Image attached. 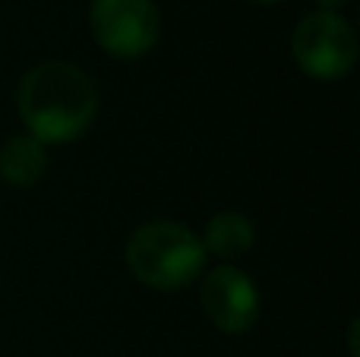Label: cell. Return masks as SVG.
<instances>
[{"instance_id": "9c48e42d", "label": "cell", "mask_w": 360, "mask_h": 357, "mask_svg": "<svg viewBox=\"0 0 360 357\" xmlns=\"http://www.w3.org/2000/svg\"><path fill=\"white\" fill-rule=\"evenodd\" d=\"M250 4H278V0H250Z\"/></svg>"}, {"instance_id": "5b68a950", "label": "cell", "mask_w": 360, "mask_h": 357, "mask_svg": "<svg viewBox=\"0 0 360 357\" xmlns=\"http://www.w3.org/2000/svg\"><path fill=\"white\" fill-rule=\"evenodd\" d=\"M202 313L215 329L228 335L250 332L259 320V291L250 282V275L237 266H218L202 278L199 288Z\"/></svg>"}, {"instance_id": "ba28073f", "label": "cell", "mask_w": 360, "mask_h": 357, "mask_svg": "<svg viewBox=\"0 0 360 357\" xmlns=\"http://www.w3.org/2000/svg\"><path fill=\"white\" fill-rule=\"evenodd\" d=\"M316 4L323 6V10H329V13H338L345 4H348V0H316Z\"/></svg>"}, {"instance_id": "3957f363", "label": "cell", "mask_w": 360, "mask_h": 357, "mask_svg": "<svg viewBox=\"0 0 360 357\" xmlns=\"http://www.w3.org/2000/svg\"><path fill=\"white\" fill-rule=\"evenodd\" d=\"M291 51L297 67L310 79L332 82L351 73L357 60V35L348 19L338 13L316 10L307 13L291 35Z\"/></svg>"}, {"instance_id": "6da1fadb", "label": "cell", "mask_w": 360, "mask_h": 357, "mask_svg": "<svg viewBox=\"0 0 360 357\" xmlns=\"http://www.w3.org/2000/svg\"><path fill=\"white\" fill-rule=\"evenodd\" d=\"M98 89L79 67L63 60L38 63L19 82V117L41 145L73 143L95 124Z\"/></svg>"}, {"instance_id": "52a82bcc", "label": "cell", "mask_w": 360, "mask_h": 357, "mask_svg": "<svg viewBox=\"0 0 360 357\" xmlns=\"http://www.w3.org/2000/svg\"><path fill=\"white\" fill-rule=\"evenodd\" d=\"M48 152L38 139L16 136L0 149V177L13 187H35L48 174Z\"/></svg>"}, {"instance_id": "8992f818", "label": "cell", "mask_w": 360, "mask_h": 357, "mask_svg": "<svg viewBox=\"0 0 360 357\" xmlns=\"http://www.w3.org/2000/svg\"><path fill=\"white\" fill-rule=\"evenodd\" d=\"M253 240H256V231H253V221L240 212H218L209 219L205 225V234H202V247L205 253L218 259H240L253 250Z\"/></svg>"}, {"instance_id": "7a4b0ae2", "label": "cell", "mask_w": 360, "mask_h": 357, "mask_svg": "<svg viewBox=\"0 0 360 357\" xmlns=\"http://www.w3.org/2000/svg\"><path fill=\"white\" fill-rule=\"evenodd\" d=\"M202 238L180 221H146L127 240V266L133 278L155 291H177L190 285L205 266Z\"/></svg>"}, {"instance_id": "277c9868", "label": "cell", "mask_w": 360, "mask_h": 357, "mask_svg": "<svg viewBox=\"0 0 360 357\" xmlns=\"http://www.w3.org/2000/svg\"><path fill=\"white\" fill-rule=\"evenodd\" d=\"M89 22L95 41L120 60L146 57L162 35L155 0H92Z\"/></svg>"}]
</instances>
